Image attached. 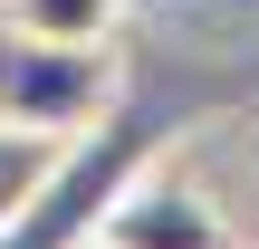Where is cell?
Returning <instances> with one entry per match:
<instances>
[{
  "mask_svg": "<svg viewBox=\"0 0 259 249\" xmlns=\"http://www.w3.org/2000/svg\"><path fill=\"white\" fill-rule=\"evenodd\" d=\"M96 240H115V249H231V230H221V202H211L183 163L154 154V163L115 192V211H106Z\"/></svg>",
  "mask_w": 259,
  "mask_h": 249,
  "instance_id": "obj_3",
  "label": "cell"
},
{
  "mask_svg": "<svg viewBox=\"0 0 259 249\" xmlns=\"http://www.w3.org/2000/svg\"><path fill=\"white\" fill-rule=\"evenodd\" d=\"M115 96H125L115 48H58V38H19V29H0V125L77 144L87 125L115 115Z\"/></svg>",
  "mask_w": 259,
  "mask_h": 249,
  "instance_id": "obj_2",
  "label": "cell"
},
{
  "mask_svg": "<svg viewBox=\"0 0 259 249\" xmlns=\"http://www.w3.org/2000/svg\"><path fill=\"white\" fill-rule=\"evenodd\" d=\"M0 29H19V38H58V48H115L125 0H0Z\"/></svg>",
  "mask_w": 259,
  "mask_h": 249,
  "instance_id": "obj_4",
  "label": "cell"
},
{
  "mask_svg": "<svg viewBox=\"0 0 259 249\" xmlns=\"http://www.w3.org/2000/svg\"><path fill=\"white\" fill-rule=\"evenodd\" d=\"M58 154H67L58 134H19V125H0V230L29 211V192L48 182V163H58Z\"/></svg>",
  "mask_w": 259,
  "mask_h": 249,
  "instance_id": "obj_5",
  "label": "cell"
},
{
  "mask_svg": "<svg viewBox=\"0 0 259 249\" xmlns=\"http://www.w3.org/2000/svg\"><path fill=\"white\" fill-rule=\"evenodd\" d=\"M87 249H115V240H87Z\"/></svg>",
  "mask_w": 259,
  "mask_h": 249,
  "instance_id": "obj_6",
  "label": "cell"
},
{
  "mask_svg": "<svg viewBox=\"0 0 259 249\" xmlns=\"http://www.w3.org/2000/svg\"><path fill=\"white\" fill-rule=\"evenodd\" d=\"M173 106L163 96H115V115L106 125H87L58 163H48V182L29 192V211L0 230V249H87L96 230H106V211H115V192L163 154V125Z\"/></svg>",
  "mask_w": 259,
  "mask_h": 249,
  "instance_id": "obj_1",
  "label": "cell"
}]
</instances>
